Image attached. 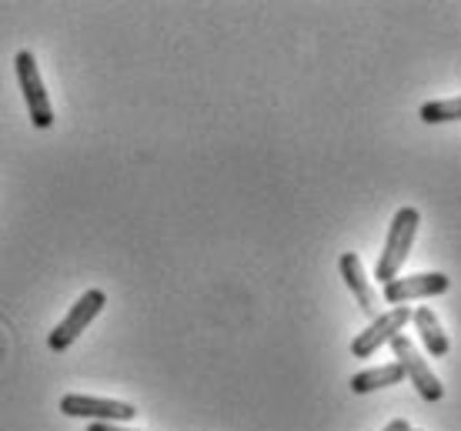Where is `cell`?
<instances>
[{
	"mask_svg": "<svg viewBox=\"0 0 461 431\" xmlns=\"http://www.w3.org/2000/svg\"><path fill=\"white\" fill-rule=\"evenodd\" d=\"M451 288L448 274L441 271H421V274H408V278H392L384 284L381 298L392 304V308H402L408 301H425V298H435V294H445Z\"/></svg>",
	"mask_w": 461,
	"mask_h": 431,
	"instance_id": "cell-6",
	"label": "cell"
},
{
	"mask_svg": "<svg viewBox=\"0 0 461 431\" xmlns=\"http://www.w3.org/2000/svg\"><path fill=\"white\" fill-rule=\"evenodd\" d=\"M381 431H411V425H408L404 418H394V421H388V425H384Z\"/></svg>",
	"mask_w": 461,
	"mask_h": 431,
	"instance_id": "cell-13",
	"label": "cell"
},
{
	"mask_svg": "<svg viewBox=\"0 0 461 431\" xmlns=\"http://www.w3.org/2000/svg\"><path fill=\"white\" fill-rule=\"evenodd\" d=\"M461 117V101L458 97H445V101H428L421 104V121L425 124H448Z\"/></svg>",
	"mask_w": 461,
	"mask_h": 431,
	"instance_id": "cell-11",
	"label": "cell"
},
{
	"mask_svg": "<svg viewBox=\"0 0 461 431\" xmlns=\"http://www.w3.org/2000/svg\"><path fill=\"white\" fill-rule=\"evenodd\" d=\"M17 81H21V94L23 104H27V114H31V124L37 130L54 128V104H50V94H47L44 81H41V70H37V58L31 50H21L17 60Z\"/></svg>",
	"mask_w": 461,
	"mask_h": 431,
	"instance_id": "cell-2",
	"label": "cell"
},
{
	"mask_svg": "<svg viewBox=\"0 0 461 431\" xmlns=\"http://www.w3.org/2000/svg\"><path fill=\"white\" fill-rule=\"evenodd\" d=\"M87 431H131V428H124V425H107V421H91Z\"/></svg>",
	"mask_w": 461,
	"mask_h": 431,
	"instance_id": "cell-12",
	"label": "cell"
},
{
	"mask_svg": "<svg viewBox=\"0 0 461 431\" xmlns=\"http://www.w3.org/2000/svg\"><path fill=\"white\" fill-rule=\"evenodd\" d=\"M411 321H415L418 338H421L428 355H431V358H445L451 351V341H448V335L441 331L438 315H435L431 308H418V311H411Z\"/></svg>",
	"mask_w": 461,
	"mask_h": 431,
	"instance_id": "cell-9",
	"label": "cell"
},
{
	"mask_svg": "<svg viewBox=\"0 0 461 431\" xmlns=\"http://www.w3.org/2000/svg\"><path fill=\"white\" fill-rule=\"evenodd\" d=\"M402 382H404L402 364L392 362V364L368 368V372H357L355 378H351V391H355V395H371V391H378V388H392V385H402Z\"/></svg>",
	"mask_w": 461,
	"mask_h": 431,
	"instance_id": "cell-10",
	"label": "cell"
},
{
	"mask_svg": "<svg viewBox=\"0 0 461 431\" xmlns=\"http://www.w3.org/2000/svg\"><path fill=\"white\" fill-rule=\"evenodd\" d=\"M411 321V308L402 304V308H388L381 311L378 318H371V325L365 331H357V338L351 341V355L355 358H371L381 345H388L394 335H404V325Z\"/></svg>",
	"mask_w": 461,
	"mask_h": 431,
	"instance_id": "cell-7",
	"label": "cell"
},
{
	"mask_svg": "<svg viewBox=\"0 0 461 431\" xmlns=\"http://www.w3.org/2000/svg\"><path fill=\"white\" fill-rule=\"evenodd\" d=\"M338 268H341V278H345L348 292L355 294L357 308L365 311L368 318H378V292H375V284H371V278L365 274V265H361V257L355 255V251H345L341 255V261H338Z\"/></svg>",
	"mask_w": 461,
	"mask_h": 431,
	"instance_id": "cell-8",
	"label": "cell"
},
{
	"mask_svg": "<svg viewBox=\"0 0 461 431\" xmlns=\"http://www.w3.org/2000/svg\"><path fill=\"white\" fill-rule=\"evenodd\" d=\"M60 411L68 418H87V421H107V425H124L138 415L131 401H114V398H94V395H64Z\"/></svg>",
	"mask_w": 461,
	"mask_h": 431,
	"instance_id": "cell-5",
	"label": "cell"
},
{
	"mask_svg": "<svg viewBox=\"0 0 461 431\" xmlns=\"http://www.w3.org/2000/svg\"><path fill=\"white\" fill-rule=\"evenodd\" d=\"M411 431H415V428H411Z\"/></svg>",
	"mask_w": 461,
	"mask_h": 431,
	"instance_id": "cell-14",
	"label": "cell"
},
{
	"mask_svg": "<svg viewBox=\"0 0 461 431\" xmlns=\"http://www.w3.org/2000/svg\"><path fill=\"white\" fill-rule=\"evenodd\" d=\"M388 345H392L394 358H398V364H402L404 378L415 385L418 395L425 398V401H441L445 385L438 382V374L431 372V364L421 358V351L415 348V341L408 338V335H394Z\"/></svg>",
	"mask_w": 461,
	"mask_h": 431,
	"instance_id": "cell-3",
	"label": "cell"
},
{
	"mask_svg": "<svg viewBox=\"0 0 461 431\" xmlns=\"http://www.w3.org/2000/svg\"><path fill=\"white\" fill-rule=\"evenodd\" d=\"M418 224H421L418 208H402L392 218V228H388V238H384V251L378 255V265H375V278L381 284L398 278V271L404 268V261L411 255V245H415Z\"/></svg>",
	"mask_w": 461,
	"mask_h": 431,
	"instance_id": "cell-1",
	"label": "cell"
},
{
	"mask_svg": "<svg viewBox=\"0 0 461 431\" xmlns=\"http://www.w3.org/2000/svg\"><path fill=\"white\" fill-rule=\"evenodd\" d=\"M104 304H107V294L101 292V288H91V292H84L77 301L70 304V311L68 318L60 321L54 331H50V338H47V345L54 351H68L74 341L81 338V331L87 325H91L94 318L104 311Z\"/></svg>",
	"mask_w": 461,
	"mask_h": 431,
	"instance_id": "cell-4",
	"label": "cell"
}]
</instances>
